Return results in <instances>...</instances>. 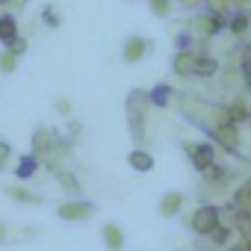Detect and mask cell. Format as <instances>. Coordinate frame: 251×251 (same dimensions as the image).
Here are the masks:
<instances>
[{
	"mask_svg": "<svg viewBox=\"0 0 251 251\" xmlns=\"http://www.w3.org/2000/svg\"><path fill=\"white\" fill-rule=\"evenodd\" d=\"M151 103L148 92H130L127 98V121H130V133L136 142H142L145 136V106Z\"/></svg>",
	"mask_w": 251,
	"mask_h": 251,
	"instance_id": "obj_1",
	"label": "cell"
},
{
	"mask_svg": "<svg viewBox=\"0 0 251 251\" xmlns=\"http://www.w3.org/2000/svg\"><path fill=\"white\" fill-rule=\"evenodd\" d=\"M219 225H222V213H219V207H210V204L198 207L192 213V219H189V227L195 233H201V236H210Z\"/></svg>",
	"mask_w": 251,
	"mask_h": 251,
	"instance_id": "obj_2",
	"label": "cell"
},
{
	"mask_svg": "<svg viewBox=\"0 0 251 251\" xmlns=\"http://www.w3.org/2000/svg\"><path fill=\"white\" fill-rule=\"evenodd\" d=\"M186 154H189V163H192L201 175H207V172L216 166V148H213L210 142H195V145H186Z\"/></svg>",
	"mask_w": 251,
	"mask_h": 251,
	"instance_id": "obj_3",
	"label": "cell"
},
{
	"mask_svg": "<svg viewBox=\"0 0 251 251\" xmlns=\"http://www.w3.org/2000/svg\"><path fill=\"white\" fill-rule=\"evenodd\" d=\"M56 213H59L62 222H83V219H89V216L95 213V207H92L89 201H68V204H62Z\"/></svg>",
	"mask_w": 251,
	"mask_h": 251,
	"instance_id": "obj_4",
	"label": "cell"
},
{
	"mask_svg": "<svg viewBox=\"0 0 251 251\" xmlns=\"http://www.w3.org/2000/svg\"><path fill=\"white\" fill-rule=\"evenodd\" d=\"M148 48H151V42H148V39H142V36H130L127 42H124L121 59H124V62H139V59L148 53Z\"/></svg>",
	"mask_w": 251,
	"mask_h": 251,
	"instance_id": "obj_5",
	"label": "cell"
},
{
	"mask_svg": "<svg viewBox=\"0 0 251 251\" xmlns=\"http://www.w3.org/2000/svg\"><path fill=\"white\" fill-rule=\"evenodd\" d=\"M213 139H216L225 151H236V142H239V136H236V124H233V121H222V124H216Z\"/></svg>",
	"mask_w": 251,
	"mask_h": 251,
	"instance_id": "obj_6",
	"label": "cell"
},
{
	"mask_svg": "<svg viewBox=\"0 0 251 251\" xmlns=\"http://www.w3.org/2000/svg\"><path fill=\"white\" fill-rule=\"evenodd\" d=\"M180 207H183V195L180 192H166L163 195V201H160V213L166 216V219H172V216H177L180 213Z\"/></svg>",
	"mask_w": 251,
	"mask_h": 251,
	"instance_id": "obj_7",
	"label": "cell"
},
{
	"mask_svg": "<svg viewBox=\"0 0 251 251\" xmlns=\"http://www.w3.org/2000/svg\"><path fill=\"white\" fill-rule=\"evenodd\" d=\"M172 68H175V74H192L195 71V53L192 50H177L175 59H172Z\"/></svg>",
	"mask_w": 251,
	"mask_h": 251,
	"instance_id": "obj_8",
	"label": "cell"
},
{
	"mask_svg": "<svg viewBox=\"0 0 251 251\" xmlns=\"http://www.w3.org/2000/svg\"><path fill=\"white\" fill-rule=\"evenodd\" d=\"M100 233H103V242H106V248H109V251H121V248H124V233H121V227H118V225H112V222H109V225H103V230H100Z\"/></svg>",
	"mask_w": 251,
	"mask_h": 251,
	"instance_id": "obj_9",
	"label": "cell"
},
{
	"mask_svg": "<svg viewBox=\"0 0 251 251\" xmlns=\"http://www.w3.org/2000/svg\"><path fill=\"white\" fill-rule=\"evenodd\" d=\"M127 163L133 166V172H151V169H154V157H151L148 151H142V148H136V151H130V157H127Z\"/></svg>",
	"mask_w": 251,
	"mask_h": 251,
	"instance_id": "obj_10",
	"label": "cell"
},
{
	"mask_svg": "<svg viewBox=\"0 0 251 251\" xmlns=\"http://www.w3.org/2000/svg\"><path fill=\"white\" fill-rule=\"evenodd\" d=\"M18 39V24H15V15H0V42H15Z\"/></svg>",
	"mask_w": 251,
	"mask_h": 251,
	"instance_id": "obj_11",
	"label": "cell"
},
{
	"mask_svg": "<svg viewBox=\"0 0 251 251\" xmlns=\"http://www.w3.org/2000/svg\"><path fill=\"white\" fill-rule=\"evenodd\" d=\"M39 172V157H33V154H27V157H21L18 160V166H15V175L21 177V180H27V177H33Z\"/></svg>",
	"mask_w": 251,
	"mask_h": 251,
	"instance_id": "obj_12",
	"label": "cell"
},
{
	"mask_svg": "<svg viewBox=\"0 0 251 251\" xmlns=\"http://www.w3.org/2000/svg\"><path fill=\"white\" fill-rule=\"evenodd\" d=\"M219 71V62L213 59V56H195V77H213Z\"/></svg>",
	"mask_w": 251,
	"mask_h": 251,
	"instance_id": "obj_13",
	"label": "cell"
},
{
	"mask_svg": "<svg viewBox=\"0 0 251 251\" xmlns=\"http://www.w3.org/2000/svg\"><path fill=\"white\" fill-rule=\"evenodd\" d=\"M198 24H201L198 30H201L204 36H216L219 30H225V18H222V15H216V12H213V15H207V18H201Z\"/></svg>",
	"mask_w": 251,
	"mask_h": 251,
	"instance_id": "obj_14",
	"label": "cell"
},
{
	"mask_svg": "<svg viewBox=\"0 0 251 251\" xmlns=\"http://www.w3.org/2000/svg\"><path fill=\"white\" fill-rule=\"evenodd\" d=\"M48 139H50V130H45V127L33 133V151H36L33 157H45V154L50 151V142H48Z\"/></svg>",
	"mask_w": 251,
	"mask_h": 251,
	"instance_id": "obj_15",
	"label": "cell"
},
{
	"mask_svg": "<svg viewBox=\"0 0 251 251\" xmlns=\"http://www.w3.org/2000/svg\"><path fill=\"white\" fill-rule=\"evenodd\" d=\"M148 98H151V103H157V106H166V103L172 100V89H169L166 83H160V86H154V89L148 92Z\"/></svg>",
	"mask_w": 251,
	"mask_h": 251,
	"instance_id": "obj_16",
	"label": "cell"
},
{
	"mask_svg": "<svg viewBox=\"0 0 251 251\" xmlns=\"http://www.w3.org/2000/svg\"><path fill=\"white\" fill-rule=\"evenodd\" d=\"M6 195L9 198H15V201H24V204H42V195H36V192H24V189H6Z\"/></svg>",
	"mask_w": 251,
	"mask_h": 251,
	"instance_id": "obj_17",
	"label": "cell"
},
{
	"mask_svg": "<svg viewBox=\"0 0 251 251\" xmlns=\"http://www.w3.org/2000/svg\"><path fill=\"white\" fill-rule=\"evenodd\" d=\"M227 27H230L236 36H239V33H245V30H248V15H245V12H236V15L230 18V24H227Z\"/></svg>",
	"mask_w": 251,
	"mask_h": 251,
	"instance_id": "obj_18",
	"label": "cell"
},
{
	"mask_svg": "<svg viewBox=\"0 0 251 251\" xmlns=\"http://www.w3.org/2000/svg\"><path fill=\"white\" fill-rule=\"evenodd\" d=\"M148 6H151V12H154V15L166 18V15H169V9H172V0H148Z\"/></svg>",
	"mask_w": 251,
	"mask_h": 251,
	"instance_id": "obj_19",
	"label": "cell"
},
{
	"mask_svg": "<svg viewBox=\"0 0 251 251\" xmlns=\"http://www.w3.org/2000/svg\"><path fill=\"white\" fill-rule=\"evenodd\" d=\"M210 183H222V180H227V169H222V166H213L207 175H204Z\"/></svg>",
	"mask_w": 251,
	"mask_h": 251,
	"instance_id": "obj_20",
	"label": "cell"
},
{
	"mask_svg": "<svg viewBox=\"0 0 251 251\" xmlns=\"http://www.w3.org/2000/svg\"><path fill=\"white\" fill-rule=\"evenodd\" d=\"M15 62H18V56L6 50L3 56H0V71H3V74H9V71H15Z\"/></svg>",
	"mask_w": 251,
	"mask_h": 251,
	"instance_id": "obj_21",
	"label": "cell"
},
{
	"mask_svg": "<svg viewBox=\"0 0 251 251\" xmlns=\"http://www.w3.org/2000/svg\"><path fill=\"white\" fill-rule=\"evenodd\" d=\"M210 239H213V242H216V245H225V242H227V239H230V230H227V227H222V225H219V227H216V230H213V233H210Z\"/></svg>",
	"mask_w": 251,
	"mask_h": 251,
	"instance_id": "obj_22",
	"label": "cell"
},
{
	"mask_svg": "<svg viewBox=\"0 0 251 251\" xmlns=\"http://www.w3.org/2000/svg\"><path fill=\"white\" fill-rule=\"evenodd\" d=\"M6 50H9V53H15V56H21V53L27 50V39H21V36H18L15 42H9V45H6Z\"/></svg>",
	"mask_w": 251,
	"mask_h": 251,
	"instance_id": "obj_23",
	"label": "cell"
},
{
	"mask_svg": "<svg viewBox=\"0 0 251 251\" xmlns=\"http://www.w3.org/2000/svg\"><path fill=\"white\" fill-rule=\"evenodd\" d=\"M56 177H59V183H65L68 186V192H77L80 186H77V180L71 177V175H65V172H56Z\"/></svg>",
	"mask_w": 251,
	"mask_h": 251,
	"instance_id": "obj_24",
	"label": "cell"
},
{
	"mask_svg": "<svg viewBox=\"0 0 251 251\" xmlns=\"http://www.w3.org/2000/svg\"><path fill=\"white\" fill-rule=\"evenodd\" d=\"M42 18H45V24H48V27H59V18H56V12H53L50 6L42 12Z\"/></svg>",
	"mask_w": 251,
	"mask_h": 251,
	"instance_id": "obj_25",
	"label": "cell"
},
{
	"mask_svg": "<svg viewBox=\"0 0 251 251\" xmlns=\"http://www.w3.org/2000/svg\"><path fill=\"white\" fill-rule=\"evenodd\" d=\"M239 201H251V180H248V183L236 192V204H239Z\"/></svg>",
	"mask_w": 251,
	"mask_h": 251,
	"instance_id": "obj_26",
	"label": "cell"
},
{
	"mask_svg": "<svg viewBox=\"0 0 251 251\" xmlns=\"http://www.w3.org/2000/svg\"><path fill=\"white\" fill-rule=\"evenodd\" d=\"M9 154H12V151H9V145H6V142H0V169H3V160H6Z\"/></svg>",
	"mask_w": 251,
	"mask_h": 251,
	"instance_id": "obj_27",
	"label": "cell"
},
{
	"mask_svg": "<svg viewBox=\"0 0 251 251\" xmlns=\"http://www.w3.org/2000/svg\"><path fill=\"white\" fill-rule=\"evenodd\" d=\"M6 230H9V227H6V222H0V245L6 242Z\"/></svg>",
	"mask_w": 251,
	"mask_h": 251,
	"instance_id": "obj_28",
	"label": "cell"
},
{
	"mask_svg": "<svg viewBox=\"0 0 251 251\" xmlns=\"http://www.w3.org/2000/svg\"><path fill=\"white\" fill-rule=\"evenodd\" d=\"M56 109H59V112H68L71 106H68V100H56Z\"/></svg>",
	"mask_w": 251,
	"mask_h": 251,
	"instance_id": "obj_29",
	"label": "cell"
},
{
	"mask_svg": "<svg viewBox=\"0 0 251 251\" xmlns=\"http://www.w3.org/2000/svg\"><path fill=\"white\" fill-rule=\"evenodd\" d=\"M230 251H248V248H242V245H236V248H230Z\"/></svg>",
	"mask_w": 251,
	"mask_h": 251,
	"instance_id": "obj_30",
	"label": "cell"
},
{
	"mask_svg": "<svg viewBox=\"0 0 251 251\" xmlns=\"http://www.w3.org/2000/svg\"><path fill=\"white\" fill-rule=\"evenodd\" d=\"M245 86H248V89H251V80H245Z\"/></svg>",
	"mask_w": 251,
	"mask_h": 251,
	"instance_id": "obj_31",
	"label": "cell"
},
{
	"mask_svg": "<svg viewBox=\"0 0 251 251\" xmlns=\"http://www.w3.org/2000/svg\"><path fill=\"white\" fill-rule=\"evenodd\" d=\"M0 3H9V0H0Z\"/></svg>",
	"mask_w": 251,
	"mask_h": 251,
	"instance_id": "obj_32",
	"label": "cell"
},
{
	"mask_svg": "<svg viewBox=\"0 0 251 251\" xmlns=\"http://www.w3.org/2000/svg\"><path fill=\"white\" fill-rule=\"evenodd\" d=\"M248 251H251V245H248Z\"/></svg>",
	"mask_w": 251,
	"mask_h": 251,
	"instance_id": "obj_33",
	"label": "cell"
}]
</instances>
